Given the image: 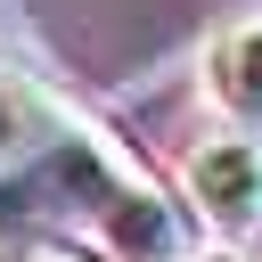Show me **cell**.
Instances as JSON below:
<instances>
[{"instance_id": "1", "label": "cell", "mask_w": 262, "mask_h": 262, "mask_svg": "<svg viewBox=\"0 0 262 262\" xmlns=\"http://www.w3.org/2000/svg\"><path fill=\"white\" fill-rule=\"evenodd\" d=\"M188 188L221 229H262V131H213L188 156Z\"/></svg>"}, {"instance_id": "2", "label": "cell", "mask_w": 262, "mask_h": 262, "mask_svg": "<svg viewBox=\"0 0 262 262\" xmlns=\"http://www.w3.org/2000/svg\"><path fill=\"white\" fill-rule=\"evenodd\" d=\"M213 82H221L229 106L262 115V16H246V25L221 33V49H213Z\"/></svg>"}, {"instance_id": "3", "label": "cell", "mask_w": 262, "mask_h": 262, "mask_svg": "<svg viewBox=\"0 0 262 262\" xmlns=\"http://www.w3.org/2000/svg\"><path fill=\"white\" fill-rule=\"evenodd\" d=\"M213 262H262V246H229V254H213Z\"/></svg>"}, {"instance_id": "4", "label": "cell", "mask_w": 262, "mask_h": 262, "mask_svg": "<svg viewBox=\"0 0 262 262\" xmlns=\"http://www.w3.org/2000/svg\"><path fill=\"white\" fill-rule=\"evenodd\" d=\"M0 262H74V254H49V246H41V254H0Z\"/></svg>"}, {"instance_id": "5", "label": "cell", "mask_w": 262, "mask_h": 262, "mask_svg": "<svg viewBox=\"0 0 262 262\" xmlns=\"http://www.w3.org/2000/svg\"><path fill=\"white\" fill-rule=\"evenodd\" d=\"M0 139H8V106H0Z\"/></svg>"}]
</instances>
